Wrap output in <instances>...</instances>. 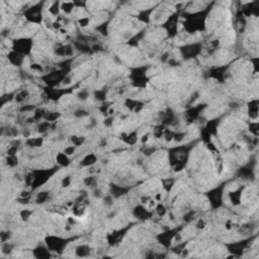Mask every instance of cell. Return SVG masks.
I'll use <instances>...</instances> for the list:
<instances>
[{"instance_id":"e7e4bbea","label":"cell","mask_w":259,"mask_h":259,"mask_svg":"<svg viewBox=\"0 0 259 259\" xmlns=\"http://www.w3.org/2000/svg\"><path fill=\"white\" fill-rule=\"evenodd\" d=\"M148 138H149V135H145L143 137V139H142V142H143V143H145V142H147L148 141Z\"/></svg>"},{"instance_id":"b9f144b4","label":"cell","mask_w":259,"mask_h":259,"mask_svg":"<svg viewBox=\"0 0 259 259\" xmlns=\"http://www.w3.org/2000/svg\"><path fill=\"white\" fill-rule=\"evenodd\" d=\"M250 131H251V133H253L254 135L257 136V134H258V124H257V122H251Z\"/></svg>"},{"instance_id":"c3c4849f","label":"cell","mask_w":259,"mask_h":259,"mask_svg":"<svg viewBox=\"0 0 259 259\" xmlns=\"http://www.w3.org/2000/svg\"><path fill=\"white\" fill-rule=\"evenodd\" d=\"M98 30L100 32V34H107V24H103L102 26H98Z\"/></svg>"},{"instance_id":"db71d44e","label":"cell","mask_w":259,"mask_h":259,"mask_svg":"<svg viewBox=\"0 0 259 259\" xmlns=\"http://www.w3.org/2000/svg\"><path fill=\"white\" fill-rule=\"evenodd\" d=\"M8 238H9V234L8 233H4V232H3V233L1 234V241H2L3 243L6 242L7 240H8Z\"/></svg>"},{"instance_id":"7a4b0ae2","label":"cell","mask_w":259,"mask_h":259,"mask_svg":"<svg viewBox=\"0 0 259 259\" xmlns=\"http://www.w3.org/2000/svg\"><path fill=\"white\" fill-rule=\"evenodd\" d=\"M32 49V41L28 39H20L13 42V51L20 55H26Z\"/></svg>"},{"instance_id":"9f6ffc18","label":"cell","mask_w":259,"mask_h":259,"mask_svg":"<svg viewBox=\"0 0 259 259\" xmlns=\"http://www.w3.org/2000/svg\"><path fill=\"white\" fill-rule=\"evenodd\" d=\"M205 226H206V223H205L202 220H199L196 223V228H198V229H203Z\"/></svg>"},{"instance_id":"f35d334b","label":"cell","mask_w":259,"mask_h":259,"mask_svg":"<svg viewBox=\"0 0 259 259\" xmlns=\"http://www.w3.org/2000/svg\"><path fill=\"white\" fill-rule=\"evenodd\" d=\"M156 211H157V214H158V216H160V217H163L165 215V213H166V209H165V207L163 206L162 203H160V205H158V206H157Z\"/></svg>"},{"instance_id":"f546056e","label":"cell","mask_w":259,"mask_h":259,"mask_svg":"<svg viewBox=\"0 0 259 259\" xmlns=\"http://www.w3.org/2000/svg\"><path fill=\"white\" fill-rule=\"evenodd\" d=\"M50 126H51V124H50V122H47V120H46V122H42V124L39 126V132H40V133H42V134L46 133V132H47L48 130L50 128Z\"/></svg>"},{"instance_id":"7dc6e473","label":"cell","mask_w":259,"mask_h":259,"mask_svg":"<svg viewBox=\"0 0 259 259\" xmlns=\"http://www.w3.org/2000/svg\"><path fill=\"white\" fill-rule=\"evenodd\" d=\"M184 137H185V134L184 133H178V134H174L173 139L175 140L176 142H181L182 140L184 139Z\"/></svg>"},{"instance_id":"be15d7a7","label":"cell","mask_w":259,"mask_h":259,"mask_svg":"<svg viewBox=\"0 0 259 259\" xmlns=\"http://www.w3.org/2000/svg\"><path fill=\"white\" fill-rule=\"evenodd\" d=\"M94 196H96V197L100 196V190H99V189H94Z\"/></svg>"},{"instance_id":"ffe728a7","label":"cell","mask_w":259,"mask_h":259,"mask_svg":"<svg viewBox=\"0 0 259 259\" xmlns=\"http://www.w3.org/2000/svg\"><path fill=\"white\" fill-rule=\"evenodd\" d=\"M96 160H97L96 156H95L94 154H88L87 156L82 160L81 164L83 165V166H91V165H93L95 162H96Z\"/></svg>"},{"instance_id":"9c48e42d","label":"cell","mask_w":259,"mask_h":259,"mask_svg":"<svg viewBox=\"0 0 259 259\" xmlns=\"http://www.w3.org/2000/svg\"><path fill=\"white\" fill-rule=\"evenodd\" d=\"M134 215L136 218L140 219V220H146L149 219L151 217V213H149V211H147L143 206H138L134 210Z\"/></svg>"},{"instance_id":"d4e9b609","label":"cell","mask_w":259,"mask_h":259,"mask_svg":"<svg viewBox=\"0 0 259 259\" xmlns=\"http://www.w3.org/2000/svg\"><path fill=\"white\" fill-rule=\"evenodd\" d=\"M73 8H74V3L73 2H65V3H62V5H61V9L65 13H71Z\"/></svg>"},{"instance_id":"5b68a950","label":"cell","mask_w":259,"mask_h":259,"mask_svg":"<svg viewBox=\"0 0 259 259\" xmlns=\"http://www.w3.org/2000/svg\"><path fill=\"white\" fill-rule=\"evenodd\" d=\"M52 174V171H36L34 173V182H32V186L34 188L41 186L48 180L50 175Z\"/></svg>"},{"instance_id":"8fae6325","label":"cell","mask_w":259,"mask_h":259,"mask_svg":"<svg viewBox=\"0 0 259 259\" xmlns=\"http://www.w3.org/2000/svg\"><path fill=\"white\" fill-rule=\"evenodd\" d=\"M245 246H246V243L245 242H240V243H235V244L228 245V248H229V250H230V252L231 253H233L234 255L239 256V255L242 254Z\"/></svg>"},{"instance_id":"d590c367","label":"cell","mask_w":259,"mask_h":259,"mask_svg":"<svg viewBox=\"0 0 259 259\" xmlns=\"http://www.w3.org/2000/svg\"><path fill=\"white\" fill-rule=\"evenodd\" d=\"M7 165L10 166V167H14L15 165L17 164V158L16 156H8L6 159Z\"/></svg>"},{"instance_id":"603a6c76","label":"cell","mask_w":259,"mask_h":259,"mask_svg":"<svg viewBox=\"0 0 259 259\" xmlns=\"http://www.w3.org/2000/svg\"><path fill=\"white\" fill-rule=\"evenodd\" d=\"M48 198H49V192L48 191H42V192L38 193L36 201L38 203H44L45 201H47Z\"/></svg>"},{"instance_id":"cb8c5ba5","label":"cell","mask_w":259,"mask_h":259,"mask_svg":"<svg viewBox=\"0 0 259 259\" xmlns=\"http://www.w3.org/2000/svg\"><path fill=\"white\" fill-rule=\"evenodd\" d=\"M42 144H43V138H34L28 141V145L32 147H41Z\"/></svg>"},{"instance_id":"52a82bcc","label":"cell","mask_w":259,"mask_h":259,"mask_svg":"<svg viewBox=\"0 0 259 259\" xmlns=\"http://www.w3.org/2000/svg\"><path fill=\"white\" fill-rule=\"evenodd\" d=\"M209 197H210L212 206L214 208H219L222 205V197H223V190H222V188L218 187V188L213 189L210 192V194H209Z\"/></svg>"},{"instance_id":"30bf717a","label":"cell","mask_w":259,"mask_h":259,"mask_svg":"<svg viewBox=\"0 0 259 259\" xmlns=\"http://www.w3.org/2000/svg\"><path fill=\"white\" fill-rule=\"evenodd\" d=\"M203 107L205 106L200 105V106L191 107V108H189L188 110L186 112L187 120H188L189 122H193L194 120H196V118H198V116H199V112H200V110L203 108Z\"/></svg>"},{"instance_id":"ba28073f","label":"cell","mask_w":259,"mask_h":259,"mask_svg":"<svg viewBox=\"0 0 259 259\" xmlns=\"http://www.w3.org/2000/svg\"><path fill=\"white\" fill-rule=\"evenodd\" d=\"M176 232H177V230H170V231H167V232L162 233L161 235L158 236L159 242H160L163 246L169 247L170 244H171L172 239H173V238L175 237L176 234H177Z\"/></svg>"},{"instance_id":"3957f363","label":"cell","mask_w":259,"mask_h":259,"mask_svg":"<svg viewBox=\"0 0 259 259\" xmlns=\"http://www.w3.org/2000/svg\"><path fill=\"white\" fill-rule=\"evenodd\" d=\"M46 242H47V246L50 250L56 251V252L57 251L62 252V250L66 246V241L64 239H61L59 237H54V236L48 237L46 239Z\"/></svg>"},{"instance_id":"6125c7cd","label":"cell","mask_w":259,"mask_h":259,"mask_svg":"<svg viewBox=\"0 0 259 259\" xmlns=\"http://www.w3.org/2000/svg\"><path fill=\"white\" fill-rule=\"evenodd\" d=\"M68 222L70 225H74V224H76V220L75 219H73V218H69L68 219Z\"/></svg>"},{"instance_id":"83f0119b","label":"cell","mask_w":259,"mask_h":259,"mask_svg":"<svg viewBox=\"0 0 259 259\" xmlns=\"http://www.w3.org/2000/svg\"><path fill=\"white\" fill-rule=\"evenodd\" d=\"M71 142H72L73 145L75 146V147H78V146H81L84 143V138L74 136V137L71 138Z\"/></svg>"},{"instance_id":"277c9868","label":"cell","mask_w":259,"mask_h":259,"mask_svg":"<svg viewBox=\"0 0 259 259\" xmlns=\"http://www.w3.org/2000/svg\"><path fill=\"white\" fill-rule=\"evenodd\" d=\"M26 17L30 22L40 24L42 22V5L30 7L26 12Z\"/></svg>"},{"instance_id":"1f68e13d","label":"cell","mask_w":259,"mask_h":259,"mask_svg":"<svg viewBox=\"0 0 259 259\" xmlns=\"http://www.w3.org/2000/svg\"><path fill=\"white\" fill-rule=\"evenodd\" d=\"M105 96H106V93H105L104 90H97V91H95V97H96L97 100H105Z\"/></svg>"},{"instance_id":"484cf974","label":"cell","mask_w":259,"mask_h":259,"mask_svg":"<svg viewBox=\"0 0 259 259\" xmlns=\"http://www.w3.org/2000/svg\"><path fill=\"white\" fill-rule=\"evenodd\" d=\"M59 116H60V114H58V112H46V116L44 118L47 122H55Z\"/></svg>"},{"instance_id":"f5cc1de1","label":"cell","mask_w":259,"mask_h":259,"mask_svg":"<svg viewBox=\"0 0 259 259\" xmlns=\"http://www.w3.org/2000/svg\"><path fill=\"white\" fill-rule=\"evenodd\" d=\"M30 68H32V70L39 71V72L43 71V68H42V66H41V65H39V64H32V66H30Z\"/></svg>"},{"instance_id":"ee69618b","label":"cell","mask_w":259,"mask_h":259,"mask_svg":"<svg viewBox=\"0 0 259 259\" xmlns=\"http://www.w3.org/2000/svg\"><path fill=\"white\" fill-rule=\"evenodd\" d=\"M16 152H17L16 146H11V147L8 149V151H7V154H8V156H15Z\"/></svg>"},{"instance_id":"7402d4cb","label":"cell","mask_w":259,"mask_h":259,"mask_svg":"<svg viewBox=\"0 0 259 259\" xmlns=\"http://www.w3.org/2000/svg\"><path fill=\"white\" fill-rule=\"evenodd\" d=\"M57 162L59 163L60 165H62V166H67V165H69V159H68V156H67L65 153H59L58 155H57Z\"/></svg>"},{"instance_id":"60d3db41","label":"cell","mask_w":259,"mask_h":259,"mask_svg":"<svg viewBox=\"0 0 259 259\" xmlns=\"http://www.w3.org/2000/svg\"><path fill=\"white\" fill-rule=\"evenodd\" d=\"M32 213L30 212V211H28V210H24V211H22V212L20 213V217H22V220L26 221L28 218H30V216H32Z\"/></svg>"},{"instance_id":"816d5d0a","label":"cell","mask_w":259,"mask_h":259,"mask_svg":"<svg viewBox=\"0 0 259 259\" xmlns=\"http://www.w3.org/2000/svg\"><path fill=\"white\" fill-rule=\"evenodd\" d=\"M34 108V105H24V106L22 107V112H30V110H32Z\"/></svg>"},{"instance_id":"5bb4252c","label":"cell","mask_w":259,"mask_h":259,"mask_svg":"<svg viewBox=\"0 0 259 259\" xmlns=\"http://www.w3.org/2000/svg\"><path fill=\"white\" fill-rule=\"evenodd\" d=\"M72 212H73V214H74V216L81 217V216H83V214L85 213V207H84L83 203L77 202V203H75L74 207L72 208Z\"/></svg>"},{"instance_id":"6f0895ef","label":"cell","mask_w":259,"mask_h":259,"mask_svg":"<svg viewBox=\"0 0 259 259\" xmlns=\"http://www.w3.org/2000/svg\"><path fill=\"white\" fill-rule=\"evenodd\" d=\"M155 152V149L154 148H148L145 150V155H151V154H154Z\"/></svg>"},{"instance_id":"680465c9","label":"cell","mask_w":259,"mask_h":259,"mask_svg":"<svg viewBox=\"0 0 259 259\" xmlns=\"http://www.w3.org/2000/svg\"><path fill=\"white\" fill-rule=\"evenodd\" d=\"M75 116H87V112H84V110H77L75 112Z\"/></svg>"},{"instance_id":"681fc988","label":"cell","mask_w":259,"mask_h":259,"mask_svg":"<svg viewBox=\"0 0 259 259\" xmlns=\"http://www.w3.org/2000/svg\"><path fill=\"white\" fill-rule=\"evenodd\" d=\"M79 24L81 26H86L87 24H89V20L87 17H83L81 20H79Z\"/></svg>"},{"instance_id":"ab89813d","label":"cell","mask_w":259,"mask_h":259,"mask_svg":"<svg viewBox=\"0 0 259 259\" xmlns=\"http://www.w3.org/2000/svg\"><path fill=\"white\" fill-rule=\"evenodd\" d=\"M78 98L81 99V100H85V99H87L88 97H89V93H88L87 90H81V91L78 93Z\"/></svg>"},{"instance_id":"e575fe53","label":"cell","mask_w":259,"mask_h":259,"mask_svg":"<svg viewBox=\"0 0 259 259\" xmlns=\"http://www.w3.org/2000/svg\"><path fill=\"white\" fill-rule=\"evenodd\" d=\"M46 112H45L44 109H38V110H36V114H34V118L36 120H41V118H44L46 116Z\"/></svg>"},{"instance_id":"f907efd6","label":"cell","mask_w":259,"mask_h":259,"mask_svg":"<svg viewBox=\"0 0 259 259\" xmlns=\"http://www.w3.org/2000/svg\"><path fill=\"white\" fill-rule=\"evenodd\" d=\"M70 182H71L70 177H65L64 179H63V181H62V186L63 187L69 186V185H70Z\"/></svg>"},{"instance_id":"d6986e66","label":"cell","mask_w":259,"mask_h":259,"mask_svg":"<svg viewBox=\"0 0 259 259\" xmlns=\"http://www.w3.org/2000/svg\"><path fill=\"white\" fill-rule=\"evenodd\" d=\"M147 77H146L145 75L144 76H139V77H136V78H133V84L134 86H136V87H145L146 84H147Z\"/></svg>"},{"instance_id":"91938a15","label":"cell","mask_w":259,"mask_h":259,"mask_svg":"<svg viewBox=\"0 0 259 259\" xmlns=\"http://www.w3.org/2000/svg\"><path fill=\"white\" fill-rule=\"evenodd\" d=\"M104 124H105V126H112V118H106V120H104Z\"/></svg>"},{"instance_id":"11a10c76","label":"cell","mask_w":259,"mask_h":259,"mask_svg":"<svg viewBox=\"0 0 259 259\" xmlns=\"http://www.w3.org/2000/svg\"><path fill=\"white\" fill-rule=\"evenodd\" d=\"M92 50L95 52H100V51H103V48L101 47V46L97 45V44H95V45L92 46Z\"/></svg>"},{"instance_id":"ac0fdd59","label":"cell","mask_w":259,"mask_h":259,"mask_svg":"<svg viewBox=\"0 0 259 259\" xmlns=\"http://www.w3.org/2000/svg\"><path fill=\"white\" fill-rule=\"evenodd\" d=\"M230 199L234 206H238L241 202V190H235L230 193Z\"/></svg>"},{"instance_id":"74e56055","label":"cell","mask_w":259,"mask_h":259,"mask_svg":"<svg viewBox=\"0 0 259 259\" xmlns=\"http://www.w3.org/2000/svg\"><path fill=\"white\" fill-rule=\"evenodd\" d=\"M84 183H85L87 186L93 187L95 185V183H96V180H95L94 177H87V178H85V180H84Z\"/></svg>"},{"instance_id":"4fadbf2b","label":"cell","mask_w":259,"mask_h":259,"mask_svg":"<svg viewBox=\"0 0 259 259\" xmlns=\"http://www.w3.org/2000/svg\"><path fill=\"white\" fill-rule=\"evenodd\" d=\"M34 256L36 257V258H50L51 257V254H50V251L48 249L44 248V247H38L34 250Z\"/></svg>"},{"instance_id":"f6af8a7d","label":"cell","mask_w":259,"mask_h":259,"mask_svg":"<svg viewBox=\"0 0 259 259\" xmlns=\"http://www.w3.org/2000/svg\"><path fill=\"white\" fill-rule=\"evenodd\" d=\"M74 152H75V146H70V147H67L66 149H65V151H64V153L67 155V156L72 155Z\"/></svg>"},{"instance_id":"836d02e7","label":"cell","mask_w":259,"mask_h":259,"mask_svg":"<svg viewBox=\"0 0 259 259\" xmlns=\"http://www.w3.org/2000/svg\"><path fill=\"white\" fill-rule=\"evenodd\" d=\"M164 134V126H158L155 128L154 130V136L156 138H161Z\"/></svg>"},{"instance_id":"e0dca14e","label":"cell","mask_w":259,"mask_h":259,"mask_svg":"<svg viewBox=\"0 0 259 259\" xmlns=\"http://www.w3.org/2000/svg\"><path fill=\"white\" fill-rule=\"evenodd\" d=\"M258 114V100H252L249 103V114L251 118H256Z\"/></svg>"},{"instance_id":"7c38bea8","label":"cell","mask_w":259,"mask_h":259,"mask_svg":"<svg viewBox=\"0 0 259 259\" xmlns=\"http://www.w3.org/2000/svg\"><path fill=\"white\" fill-rule=\"evenodd\" d=\"M8 60L10 61L11 64L15 65V66H20L22 64V62H24V56L13 51L11 53H9Z\"/></svg>"},{"instance_id":"94428289","label":"cell","mask_w":259,"mask_h":259,"mask_svg":"<svg viewBox=\"0 0 259 259\" xmlns=\"http://www.w3.org/2000/svg\"><path fill=\"white\" fill-rule=\"evenodd\" d=\"M150 200H151V199H150V197H149V196H147V197L144 196L143 198H142V202H143V203H148V201H150Z\"/></svg>"},{"instance_id":"bcb514c9","label":"cell","mask_w":259,"mask_h":259,"mask_svg":"<svg viewBox=\"0 0 259 259\" xmlns=\"http://www.w3.org/2000/svg\"><path fill=\"white\" fill-rule=\"evenodd\" d=\"M11 249H12V246L11 245H9L8 243H5L3 244V247H2V252L3 253H10L11 252Z\"/></svg>"},{"instance_id":"2e32d148","label":"cell","mask_w":259,"mask_h":259,"mask_svg":"<svg viewBox=\"0 0 259 259\" xmlns=\"http://www.w3.org/2000/svg\"><path fill=\"white\" fill-rule=\"evenodd\" d=\"M126 191H128V189L122 186H118V185H112V193L114 197L122 196V195L126 194Z\"/></svg>"},{"instance_id":"6da1fadb","label":"cell","mask_w":259,"mask_h":259,"mask_svg":"<svg viewBox=\"0 0 259 259\" xmlns=\"http://www.w3.org/2000/svg\"><path fill=\"white\" fill-rule=\"evenodd\" d=\"M67 71L62 69V70L55 71L53 73H49L48 75H46L43 78L44 81L49 85V87H54V86L58 85L60 82H63L64 78L67 76Z\"/></svg>"},{"instance_id":"d6a6232c","label":"cell","mask_w":259,"mask_h":259,"mask_svg":"<svg viewBox=\"0 0 259 259\" xmlns=\"http://www.w3.org/2000/svg\"><path fill=\"white\" fill-rule=\"evenodd\" d=\"M173 179H164L163 180V187L167 191H169L171 189V187L173 186Z\"/></svg>"},{"instance_id":"8992f818","label":"cell","mask_w":259,"mask_h":259,"mask_svg":"<svg viewBox=\"0 0 259 259\" xmlns=\"http://www.w3.org/2000/svg\"><path fill=\"white\" fill-rule=\"evenodd\" d=\"M199 52H200V45H198V44H193V45H188L181 48L182 56L187 59L195 57Z\"/></svg>"},{"instance_id":"4dcf8cb0","label":"cell","mask_w":259,"mask_h":259,"mask_svg":"<svg viewBox=\"0 0 259 259\" xmlns=\"http://www.w3.org/2000/svg\"><path fill=\"white\" fill-rule=\"evenodd\" d=\"M163 136H164V138H165L166 141L170 142L171 140H173L174 133L172 131H170V130H168V128H166V130H164V134H163Z\"/></svg>"},{"instance_id":"4316f807","label":"cell","mask_w":259,"mask_h":259,"mask_svg":"<svg viewBox=\"0 0 259 259\" xmlns=\"http://www.w3.org/2000/svg\"><path fill=\"white\" fill-rule=\"evenodd\" d=\"M28 92L26 91V90H22V91H20L18 94H16L15 100H16L17 102H22V101H24V99L28 97Z\"/></svg>"},{"instance_id":"9a60e30c","label":"cell","mask_w":259,"mask_h":259,"mask_svg":"<svg viewBox=\"0 0 259 259\" xmlns=\"http://www.w3.org/2000/svg\"><path fill=\"white\" fill-rule=\"evenodd\" d=\"M122 139L124 141L126 142V144L128 145H135L138 141V136L136 132H132L131 134H128V135H122Z\"/></svg>"},{"instance_id":"f1b7e54d","label":"cell","mask_w":259,"mask_h":259,"mask_svg":"<svg viewBox=\"0 0 259 259\" xmlns=\"http://www.w3.org/2000/svg\"><path fill=\"white\" fill-rule=\"evenodd\" d=\"M59 5H60V3L59 2H54L53 5H52V6L49 8L50 12H51L53 15H57L59 13V10H60V8H61Z\"/></svg>"},{"instance_id":"7bdbcfd3","label":"cell","mask_w":259,"mask_h":259,"mask_svg":"<svg viewBox=\"0 0 259 259\" xmlns=\"http://www.w3.org/2000/svg\"><path fill=\"white\" fill-rule=\"evenodd\" d=\"M195 215V212L194 211H190V212L186 213V215L184 216V221H186V222H189V221H191L193 219V216Z\"/></svg>"},{"instance_id":"44dd1931","label":"cell","mask_w":259,"mask_h":259,"mask_svg":"<svg viewBox=\"0 0 259 259\" xmlns=\"http://www.w3.org/2000/svg\"><path fill=\"white\" fill-rule=\"evenodd\" d=\"M90 253V248L86 245H81L79 246L77 249H76V254L80 257H84V256H87L89 255Z\"/></svg>"},{"instance_id":"8d00e7d4","label":"cell","mask_w":259,"mask_h":259,"mask_svg":"<svg viewBox=\"0 0 259 259\" xmlns=\"http://www.w3.org/2000/svg\"><path fill=\"white\" fill-rule=\"evenodd\" d=\"M201 136H202V140L206 143H211V134L209 133L208 131H207L206 128L205 130H202V132H201Z\"/></svg>"}]
</instances>
